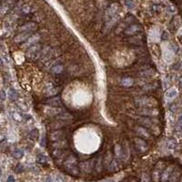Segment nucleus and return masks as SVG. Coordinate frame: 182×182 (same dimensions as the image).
Segmentation results:
<instances>
[{
  "label": "nucleus",
  "instance_id": "1",
  "mask_svg": "<svg viewBox=\"0 0 182 182\" xmlns=\"http://www.w3.org/2000/svg\"><path fill=\"white\" fill-rule=\"evenodd\" d=\"M64 167L67 171L74 176L79 175V168H78V163L75 156L70 155L68 156L67 160L64 162Z\"/></svg>",
  "mask_w": 182,
  "mask_h": 182
},
{
  "label": "nucleus",
  "instance_id": "2",
  "mask_svg": "<svg viewBox=\"0 0 182 182\" xmlns=\"http://www.w3.org/2000/svg\"><path fill=\"white\" fill-rule=\"evenodd\" d=\"M117 10H118V5L114 3L111 5H109V8L106 11V20L107 24H110V23H113L116 20V16L117 14Z\"/></svg>",
  "mask_w": 182,
  "mask_h": 182
},
{
  "label": "nucleus",
  "instance_id": "3",
  "mask_svg": "<svg viewBox=\"0 0 182 182\" xmlns=\"http://www.w3.org/2000/svg\"><path fill=\"white\" fill-rule=\"evenodd\" d=\"M135 103H136V106L147 109V107H151L153 106H155L156 103H157V101L154 98H152L145 96V98H140L136 99Z\"/></svg>",
  "mask_w": 182,
  "mask_h": 182
},
{
  "label": "nucleus",
  "instance_id": "4",
  "mask_svg": "<svg viewBox=\"0 0 182 182\" xmlns=\"http://www.w3.org/2000/svg\"><path fill=\"white\" fill-rule=\"evenodd\" d=\"M41 48H40V45L38 44H35L31 46V47H29L27 48V51H26V55L29 58H32V59H37L38 58L39 56H40V53H41Z\"/></svg>",
  "mask_w": 182,
  "mask_h": 182
},
{
  "label": "nucleus",
  "instance_id": "5",
  "mask_svg": "<svg viewBox=\"0 0 182 182\" xmlns=\"http://www.w3.org/2000/svg\"><path fill=\"white\" fill-rule=\"evenodd\" d=\"M15 5V0H5L3 4L0 5V16H4L7 15L9 11L12 9Z\"/></svg>",
  "mask_w": 182,
  "mask_h": 182
},
{
  "label": "nucleus",
  "instance_id": "6",
  "mask_svg": "<svg viewBox=\"0 0 182 182\" xmlns=\"http://www.w3.org/2000/svg\"><path fill=\"white\" fill-rule=\"evenodd\" d=\"M174 172V166H169L165 168L161 172L160 176V182H169V179Z\"/></svg>",
  "mask_w": 182,
  "mask_h": 182
},
{
  "label": "nucleus",
  "instance_id": "7",
  "mask_svg": "<svg viewBox=\"0 0 182 182\" xmlns=\"http://www.w3.org/2000/svg\"><path fill=\"white\" fill-rule=\"evenodd\" d=\"M134 144H135L136 149L141 153L146 152L147 150V149H149V146H147V144L146 143V141L144 139H142L141 138L134 139Z\"/></svg>",
  "mask_w": 182,
  "mask_h": 182
},
{
  "label": "nucleus",
  "instance_id": "8",
  "mask_svg": "<svg viewBox=\"0 0 182 182\" xmlns=\"http://www.w3.org/2000/svg\"><path fill=\"white\" fill-rule=\"evenodd\" d=\"M63 111L64 109H60L59 107H48L45 109V113L50 117H58Z\"/></svg>",
  "mask_w": 182,
  "mask_h": 182
},
{
  "label": "nucleus",
  "instance_id": "9",
  "mask_svg": "<svg viewBox=\"0 0 182 182\" xmlns=\"http://www.w3.org/2000/svg\"><path fill=\"white\" fill-rule=\"evenodd\" d=\"M33 35L32 32H20L18 35H16L14 38V41L16 43H22L26 42L28 38Z\"/></svg>",
  "mask_w": 182,
  "mask_h": 182
},
{
  "label": "nucleus",
  "instance_id": "10",
  "mask_svg": "<svg viewBox=\"0 0 182 182\" xmlns=\"http://www.w3.org/2000/svg\"><path fill=\"white\" fill-rule=\"evenodd\" d=\"M141 29H142L141 26H139L138 24H134V25L129 26L128 28L125 29V34L128 36H132V35H135V34H136V33H139Z\"/></svg>",
  "mask_w": 182,
  "mask_h": 182
},
{
  "label": "nucleus",
  "instance_id": "11",
  "mask_svg": "<svg viewBox=\"0 0 182 182\" xmlns=\"http://www.w3.org/2000/svg\"><path fill=\"white\" fill-rule=\"evenodd\" d=\"M119 168H120V162H119V160L117 158H113L112 161L109 164V168H107L109 171V172H116V171H118Z\"/></svg>",
  "mask_w": 182,
  "mask_h": 182
},
{
  "label": "nucleus",
  "instance_id": "12",
  "mask_svg": "<svg viewBox=\"0 0 182 182\" xmlns=\"http://www.w3.org/2000/svg\"><path fill=\"white\" fill-rule=\"evenodd\" d=\"M37 24H35V23H27V24H25L24 26H20L19 28V31L20 32H33L34 30L37 29Z\"/></svg>",
  "mask_w": 182,
  "mask_h": 182
},
{
  "label": "nucleus",
  "instance_id": "13",
  "mask_svg": "<svg viewBox=\"0 0 182 182\" xmlns=\"http://www.w3.org/2000/svg\"><path fill=\"white\" fill-rule=\"evenodd\" d=\"M64 136H65V133L63 130H56V131L52 132V134H51L50 136V139L52 141H59V140H62L64 139Z\"/></svg>",
  "mask_w": 182,
  "mask_h": 182
},
{
  "label": "nucleus",
  "instance_id": "14",
  "mask_svg": "<svg viewBox=\"0 0 182 182\" xmlns=\"http://www.w3.org/2000/svg\"><path fill=\"white\" fill-rule=\"evenodd\" d=\"M51 56H52V50H51V48H46L43 50H41L40 56H39V58H40L42 61H46V60H48Z\"/></svg>",
  "mask_w": 182,
  "mask_h": 182
},
{
  "label": "nucleus",
  "instance_id": "15",
  "mask_svg": "<svg viewBox=\"0 0 182 182\" xmlns=\"http://www.w3.org/2000/svg\"><path fill=\"white\" fill-rule=\"evenodd\" d=\"M136 134L139 136V138H143V139H149L150 135L149 133V131L147 130V128H143V127H139L136 128Z\"/></svg>",
  "mask_w": 182,
  "mask_h": 182
},
{
  "label": "nucleus",
  "instance_id": "16",
  "mask_svg": "<svg viewBox=\"0 0 182 182\" xmlns=\"http://www.w3.org/2000/svg\"><path fill=\"white\" fill-rule=\"evenodd\" d=\"M52 155H53V157H54V158L56 159V160L62 161V160H63L64 155H65V151L63 149H54L52 151Z\"/></svg>",
  "mask_w": 182,
  "mask_h": 182
},
{
  "label": "nucleus",
  "instance_id": "17",
  "mask_svg": "<svg viewBox=\"0 0 182 182\" xmlns=\"http://www.w3.org/2000/svg\"><path fill=\"white\" fill-rule=\"evenodd\" d=\"M38 39H39V35H37V34H36V35H32V36L26 41V43H25V47L29 48V47H31V46L37 44V42L38 41Z\"/></svg>",
  "mask_w": 182,
  "mask_h": 182
},
{
  "label": "nucleus",
  "instance_id": "18",
  "mask_svg": "<svg viewBox=\"0 0 182 182\" xmlns=\"http://www.w3.org/2000/svg\"><path fill=\"white\" fill-rule=\"evenodd\" d=\"M11 117H12L13 118V120L16 121V122H18V123H21L25 120V117H24V115L18 111H14L11 113Z\"/></svg>",
  "mask_w": 182,
  "mask_h": 182
},
{
  "label": "nucleus",
  "instance_id": "19",
  "mask_svg": "<svg viewBox=\"0 0 182 182\" xmlns=\"http://www.w3.org/2000/svg\"><path fill=\"white\" fill-rule=\"evenodd\" d=\"M46 102L48 103V105H50L52 107H59L61 105V99L58 98V96H53V98H50Z\"/></svg>",
  "mask_w": 182,
  "mask_h": 182
},
{
  "label": "nucleus",
  "instance_id": "20",
  "mask_svg": "<svg viewBox=\"0 0 182 182\" xmlns=\"http://www.w3.org/2000/svg\"><path fill=\"white\" fill-rule=\"evenodd\" d=\"M7 96H8V98L12 101V102H15L18 99V92L16 91L15 88H10L8 90V93H7Z\"/></svg>",
  "mask_w": 182,
  "mask_h": 182
},
{
  "label": "nucleus",
  "instance_id": "21",
  "mask_svg": "<svg viewBox=\"0 0 182 182\" xmlns=\"http://www.w3.org/2000/svg\"><path fill=\"white\" fill-rule=\"evenodd\" d=\"M38 136H39V131L37 128H33L31 131L28 134V139L30 141L35 142L38 139Z\"/></svg>",
  "mask_w": 182,
  "mask_h": 182
},
{
  "label": "nucleus",
  "instance_id": "22",
  "mask_svg": "<svg viewBox=\"0 0 182 182\" xmlns=\"http://www.w3.org/2000/svg\"><path fill=\"white\" fill-rule=\"evenodd\" d=\"M67 147V142L65 139H62V140H59V141H56L55 143L52 145V147H54V149H63Z\"/></svg>",
  "mask_w": 182,
  "mask_h": 182
},
{
  "label": "nucleus",
  "instance_id": "23",
  "mask_svg": "<svg viewBox=\"0 0 182 182\" xmlns=\"http://www.w3.org/2000/svg\"><path fill=\"white\" fill-rule=\"evenodd\" d=\"M178 96V90L176 88H170L166 92V98L168 100H171Z\"/></svg>",
  "mask_w": 182,
  "mask_h": 182
},
{
  "label": "nucleus",
  "instance_id": "24",
  "mask_svg": "<svg viewBox=\"0 0 182 182\" xmlns=\"http://www.w3.org/2000/svg\"><path fill=\"white\" fill-rule=\"evenodd\" d=\"M139 113H141L142 115H145V116H154V115H157L158 111L156 109H151L150 107H147V109H141Z\"/></svg>",
  "mask_w": 182,
  "mask_h": 182
},
{
  "label": "nucleus",
  "instance_id": "25",
  "mask_svg": "<svg viewBox=\"0 0 182 182\" xmlns=\"http://www.w3.org/2000/svg\"><path fill=\"white\" fill-rule=\"evenodd\" d=\"M12 156L16 159H20L24 157V150L21 149H16L12 152Z\"/></svg>",
  "mask_w": 182,
  "mask_h": 182
},
{
  "label": "nucleus",
  "instance_id": "26",
  "mask_svg": "<svg viewBox=\"0 0 182 182\" xmlns=\"http://www.w3.org/2000/svg\"><path fill=\"white\" fill-rule=\"evenodd\" d=\"M167 147L169 150H174L176 147H177V140L175 139H168L167 142Z\"/></svg>",
  "mask_w": 182,
  "mask_h": 182
},
{
  "label": "nucleus",
  "instance_id": "27",
  "mask_svg": "<svg viewBox=\"0 0 182 182\" xmlns=\"http://www.w3.org/2000/svg\"><path fill=\"white\" fill-rule=\"evenodd\" d=\"M58 92V88L53 86V85H50V86H48V88H47L46 94L48 96H55Z\"/></svg>",
  "mask_w": 182,
  "mask_h": 182
},
{
  "label": "nucleus",
  "instance_id": "28",
  "mask_svg": "<svg viewBox=\"0 0 182 182\" xmlns=\"http://www.w3.org/2000/svg\"><path fill=\"white\" fill-rule=\"evenodd\" d=\"M139 122L142 125V126H146V127H150L151 125H152V121L150 120L149 118H147V117H142L140 118Z\"/></svg>",
  "mask_w": 182,
  "mask_h": 182
},
{
  "label": "nucleus",
  "instance_id": "29",
  "mask_svg": "<svg viewBox=\"0 0 182 182\" xmlns=\"http://www.w3.org/2000/svg\"><path fill=\"white\" fill-rule=\"evenodd\" d=\"M124 4L126 5V7L128 8L129 10H133L136 7L135 2L133 0H124Z\"/></svg>",
  "mask_w": 182,
  "mask_h": 182
},
{
  "label": "nucleus",
  "instance_id": "30",
  "mask_svg": "<svg viewBox=\"0 0 182 182\" xmlns=\"http://www.w3.org/2000/svg\"><path fill=\"white\" fill-rule=\"evenodd\" d=\"M56 117H58V119H64V120H67V119H71L72 118V116L70 115L69 113H67V112H66L64 110L63 112L60 114V115H58Z\"/></svg>",
  "mask_w": 182,
  "mask_h": 182
},
{
  "label": "nucleus",
  "instance_id": "31",
  "mask_svg": "<svg viewBox=\"0 0 182 182\" xmlns=\"http://www.w3.org/2000/svg\"><path fill=\"white\" fill-rule=\"evenodd\" d=\"M62 71H63V66L62 65H54L51 68V72L54 74H59Z\"/></svg>",
  "mask_w": 182,
  "mask_h": 182
},
{
  "label": "nucleus",
  "instance_id": "32",
  "mask_svg": "<svg viewBox=\"0 0 182 182\" xmlns=\"http://www.w3.org/2000/svg\"><path fill=\"white\" fill-rule=\"evenodd\" d=\"M115 154L117 157L122 159V155H123V149L120 145H116L115 146Z\"/></svg>",
  "mask_w": 182,
  "mask_h": 182
},
{
  "label": "nucleus",
  "instance_id": "33",
  "mask_svg": "<svg viewBox=\"0 0 182 182\" xmlns=\"http://www.w3.org/2000/svg\"><path fill=\"white\" fill-rule=\"evenodd\" d=\"M122 84L125 87H131L133 85V79L131 77H125L122 79Z\"/></svg>",
  "mask_w": 182,
  "mask_h": 182
},
{
  "label": "nucleus",
  "instance_id": "34",
  "mask_svg": "<svg viewBox=\"0 0 182 182\" xmlns=\"http://www.w3.org/2000/svg\"><path fill=\"white\" fill-rule=\"evenodd\" d=\"M37 161L38 163H41V164H45L48 162V158L46 157L45 155L43 154H38L37 156Z\"/></svg>",
  "mask_w": 182,
  "mask_h": 182
},
{
  "label": "nucleus",
  "instance_id": "35",
  "mask_svg": "<svg viewBox=\"0 0 182 182\" xmlns=\"http://www.w3.org/2000/svg\"><path fill=\"white\" fill-rule=\"evenodd\" d=\"M30 11H31V7H30V5H24L20 9L21 14H24V15L30 13Z\"/></svg>",
  "mask_w": 182,
  "mask_h": 182
},
{
  "label": "nucleus",
  "instance_id": "36",
  "mask_svg": "<svg viewBox=\"0 0 182 182\" xmlns=\"http://www.w3.org/2000/svg\"><path fill=\"white\" fill-rule=\"evenodd\" d=\"M176 128L179 132H182V115L179 117L178 122H177V126H176Z\"/></svg>",
  "mask_w": 182,
  "mask_h": 182
},
{
  "label": "nucleus",
  "instance_id": "37",
  "mask_svg": "<svg viewBox=\"0 0 182 182\" xmlns=\"http://www.w3.org/2000/svg\"><path fill=\"white\" fill-rule=\"evenodd\" d=\"M154 75V71H153L152 69H149V70H146V71H143V72H141V76H143V77H151Z\"/></svg>",
  "mask_w": 182,
  "mask_h": 182
},
{
  "label": "nucleus",
  "instance_id": "38",
  "mask_svg": "<svg viewBox=\"0 0 182 182\" xmlns=\"http://www.w3.org/2000/svg\"><path fill=\"white\" fill-rule=\"evenodd\" d=\"M167 10H168V13H171V14H175L176 12H177V9H176V7H174V5H168Z\"/></svg>",
  "mask_w": 182,
  "mask_h": 182
},
{
  "label": "nucleus",
  "instance_id": "39",
  "mask_svg": "<svg viewBox=\"0 0 182 182\" xmlns=\"http://www.w3.org/2000/svg\"><path fill=\"white\" fill-rule=\"evenodd\" d=\"M5 98H7V93H5V91L4 89H1L0 90V100H5Z\"/></svg>",
  "mask_w": 182,
  "mask_h": 182
},
{
  "label": "nucleus",
  "instance_id": "40",
  "mask_svg": "<svg viewBox=\"0 0 182 182\" xmlns=\"http://www.w3.org/2000/svg\"><path fill=\"white\" fill-rule=\"evenodd\" d=\"M152 10L154 11L155 13H159L161 11V7L159 5H154L152 7Z\"/></svg>",
  "mask_w": 182,
  "mask_h": 182
},
{
  "label": "nucleus",
  "instance_id": "41",
  "mask_svg": "<svg viewBox=\"0 0 182 182\" xmlns=\"http://www.w3.org/2000/svg\"><path fill=\"white\" fill-rule=\"evenodd\" d=\"M168 38V34L167 31H164L162 33V36H161V39L162 40H167V39Z\"/></svg>",
  "mask_w": 182,
  "mask_h": 182
},
{
  "label": "nucleus",
  "instance_id": "42",
  "mask_svg": "<svg viewBox=\"0 0 182 182\" xmlns=\"http://www.w3.org/2000/svg\"><path fill=\"white\" fill-rule=\"evenodd\" d=\"M7 182H15V178L13 176H9L7 179Z\"/></svg>",
  "mask_w": 182,
  "mask_h": 182
},
{
  "label": "nucleus",
  "instance_id": "43",
  "mask_svg": "<svg viewBox=\"0 0 182 182\" xmlns=\"http://www.w3.org/2000/svg\"><path fill=\"white\" fill-rule=\"evenodd\" d=\"M179 86L180 88H182V76H180L179 78Z\"/></svg>",
  "mask_w": 182,
  "mask_h": 182
},
{
  "label": "nucleus",
  "instance_id": "44",
  "mask_svg": "<svg viewBox=\"0 0 182 182\" xmlns=\"http://www.w3.org/2000/svg\"><path fill=\"white\" fill-rule=\"evenodd\" d=\"M177 182H182V177H180V178L179 179V180H178Z\"/></svg>",
  "mask_w": 182,
  "mask_h": 182
},
{
  "label": "nucleus",
  "instance_id": "45",
  "mask_svg": "<svg viewBox=\"0 0 182 182\" xmlns=\"http://www.w3.org/2000/svg\"><path fill=\"white\" fill-rule=\"evenodd\" d=\"M3 64V62H2V59L1 58H0V66H1Z\"/></svg>",
  "mask_w": 182,
  "mask_h": 182
},
{
  "label": "nucleus",
  "instance_id": "46",
  "mask_svg": "<svg viewBox=\"0 0 182 182\" xmlns=\"http://www.w3.org/2000/svg\"><path fill=\"white\" fill-rule=\"evenodd\" d=\"M1 175H2V170H1V168H0V177H1Z\"/></svg>",
  "mask_w": 182,
  "mask_h": 182
},
{
  "label": "nucleus",
  "instance_id": "47",
  "mask_svg": "<svg viewBox=\"0 0 182 182\" xmlns=\"http://www.w3.org/2000/svg\"><path fill=\"white\" fill-rule=\"evenodd\" d=\"M178 1H182V0H178Z\"/></svg>",
  "mask_w": 182,
  "mask_h": 182
}]
</instances>
